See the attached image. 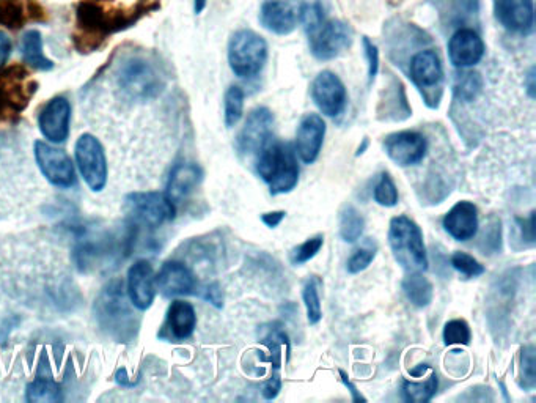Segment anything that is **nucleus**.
Wrapping results in <instances>:
<instances>
[{
    "label": "nucleus",
    "mask_w": 536,
    "mask_h": 403,
    "mask_svg": "<svg viewBox=\"0 0 536 403\" xmlns=\"http://www.w3.org/2000/svg\"><path fill=\"white\" fill-rule=\"evenodd\" d=\"M147 12L145 7H134L126 12H106L98 2L82 0L76 8V30L74 35L76 48L84 52H93L103 45L109 35L131 27L140 16Z\"/></svg>",
    "instance_id": "obj_1"
},
{
    "label": "nucleus",
    "mask_w": 536,
    "mask_h": 403,
    "mask_svg": "<svg viewBox=\"0 0 536 403\" xmlns=\"http://www.w3.org/2000/svg\"><path fill=\"white\" fill-rule=\"evenodd\" d=\"M131 304L120 281L107 284L96 298L93 314L101 331L112 341L128 344L139 334L140 318Z\"/></svg>",
    "instance_id": "obj_2"
},
{
    "label": "nucleus",
    "mask_w": 536,
    "mask_h": 403,
    "mask_svg": "<svg viewBox=\"0 0 536 403\" xmlns=\"http://www.w3.org/2000/svg\"><path fill=\"white\" fill-rule=\"evenodd\" d=\"M257 172L272 196L291 193L299 182L298 155L288 142L269 141L258 153Z\"/></svg>",
    "instance_id": "obj_3"
},
{
    "label": "nucleus",
    "mask_w": 536,
    "mask_h": 403,
    "mask_svg": "<svg viewBox=\"0 0 536 403\" xmlns=\"http://www.w3.org/2000/svg\"><path fill=\"white\" fill-rule=\"evenodd\" d=\"M117 86L129 100L147 101L158 97L166 86V79L153 60L131 56L118 67Z\"/></svg>",
    "instance_id": "obj_4"
},
{
    "label": "nucleus",
    "mask_w": 536,
    "mask_h": 403,
    "mask_svg": "<svg viewBox=\"0 0 536 403\" xmlns=\"http://www.w3.org/2000/svg\"><path fill=\"white\" fill-rule=\"evenodd\" d=\"M389 245L393 259L398 265L409 271L428 270L425 241L420 227L408 216H397L390 221Z\"/></svg>",
    "instance_id": "obj_5"
},
{
    "label": "nucleus",
    "mask_w": 536,
    "mask_h": 403,
    "mask_svg": "<svg viewBox=\"0 0 536 403\" xmlns=\"http://www.w3.org/2000/svg\"><path fill=\"white\" fill-rule=\"evenodd\" d=\"M268 60V43L252 30H239L228 43V63L238 78H255Z\"/></svg>",
    "instance_id": "obj_6"
},
{
    "label": "nucleus",
    "mask_w": 536,
    "mask_h": 403,
    "mask_svg": "<svg viewBox=\"0 0 536 403\" xmlns=\"http://www.w3.org/2000/svg\"><path fill=\"white\" fill-rule=\"evenodd\" d=\"M76 161L85 183L95 193L106 188L107 163L104 148L93 134H82L76 142Z\"/></svg>",
    "instance_id": "obj_7"
},
{
    "label": "nucleus",
    "mask_w": 536,
    "mask_h": 403,
    "mask_svg": "<svg viewBox=\"0 0 536 403\" xmlns=\"http://www.w3.org/2000/svg\"><path fill=\"white\" fill-rule=\"evenodd\" d=\"M310 51L318 60H334L353 43V30L343 21H324L309 35Z\"/></svg>",
    "instance_id": "obj_8"
},
{
    "label": "nucleus",
    "mask_w": 536,
    "mask_h": 403,
    "mask_svg": "<svg viewBox=\"0 0 536 403\" xmlns=\"http://www.w3.org/2000/svg\"><path fill=\"white\" fill-rule=\"evenodd\" d=\"M129 213L150 227H159L177 216V205L162 193H133L126 196Z\"/></svg>",
    "instance_id": "obj_9"
},
{
    "label": "nucleus",
    "mask_w": 536,
    "mask_h": 403,
    "mask_svg": "<svg viewBox=\"0 0 536 403\" xmlns=\"http://www.w3.org/2000/svg\"><path fill=\"white\" fill-rule=\"evenodd\" d=\"M274 115L268 108H257L250 112L246 123L236 137L235 147L239 156H257L272 139Z\"/></svg>",
    "instance_id": "obj_10"
},
{
    "label": "nucleus",
    "mask_w": 536,
    "mask_h": 403,
    "mask_svg": "<svg viewBox=\"0 0 536 403\" xmlns=\"http://www.w3.org/2000/svg\"><path fill=\"white\" fill-rule=\"evenodd\" d=\"M34 90L30 89L23 68L0 70V122L19 114L29 104Z\"/></svg>",
    "instance_id": "obj_11"
},
{
    "label": "nucleus",
    "mask_w": 536,
    "mask_h": 403,
    "mask_svg": "<svg viewBox=\"0 0 536 403\" xmlns=\"http://www.w3.org/2000/svg\"><path fill=\"white\" fill-rule=\"evenodd\" d=\"M34 152L41 174L45 175L49 183L59 188H71L76 183L73 163L62 148L37 141Z\"/></svg>",
    "instance_id": "obj_12"
},
{
    "label": "nucleus",
    "mask_w": 536,
    "mask_h": 403,
    "mask_svg": "<svg viewBox=\"0 0 536 403\" xmlns=\"http://www.w3.org/2000/svg\"><path fill=\"white\" fill-rule=\"evenodd\" d=\"M312 98L327 117H338L345 112L348 93L345 84L332 71H321L312 82Z\"/></svg>",
    "instance_id": "obj_13"
},
{
    "label": "nucleus",
    "mask_w": 536,
    "mask_h": 403,
    "mask_svg": "<svg viewBox=\"0 0 536 403\" xmlns=\"http://www.w3.org/2000/svg\"><path fill=\"white\" fill-rule=\"evenodd\" d=\"M428 150V142L417 131H400L389 134L384 141V152L393 163L401 167L422 163Z\"/></svg>",
    "instance_id": "obj_14"
},
{
    "label": "nucleus",
    "mask_w": 536,
    "mask_h": 403,
    "mask_svg": "<svg viewBox=\"0 0 536 403\" xmlns=\"http://www.w3.org/2000/svg\"><path fill=\"white\" fill-rule=\"evenodd\" d=\"M494 13L502 27L518 35H529L535 24L533 0H494Z\"/></svg>",
    "instance_id": "obj_15"
},
{
    "label": "nucleus",
    "mask_w": 536,
    "mask_h": 403,
    "mask_svg": "<svg viewBox=\"0 0 536 403\" xmlns=\"http://www.w3.org/2000/svg\"><path fill=\"white\" fill-rule=\"evenodd\" d=\"M324 136H326V123L321 115L307 114L302 117L294 144V152L302 163H315L323 148Z\"/></svg>",
    "instance_id": "obj_16"
},
{
    "label": "nucleus",
    "mask_w": 536,
    "mask_h": 403,
    "mask_svg": "<svg viewBox=\"0 0 536 403\" xmlns=\"http://www.w3.org/2000/svg\"><path fill=\"white\" fill-rule=\"evenodd\" d=\"M71 106L67 98H52L41 111L40 131L52 144L67 141L70 134Z\"/></svg>",
    "instance_id": "obj_17"
},
{
    "label": "nucleus",
    "mask_w": 536,
    "mask_h": 403,
    "mask_svg": "<svg viewBox=\"0 0 536 403\" xmlns=\"http://www.w3.org/2000/svg\"><path fill=\"white\" fill-rule=\"evenodd\" d=\"M483 56H485V43L475 30H458L448 41V59L453 67H475Z\"/></svg>",
    "instance_id": "obj_18"
},
{
    "label": "nucleus",
    "mask_w": 536,
    "mask_h": 403,
    "mask_svg": "<svg viewBox=\"0 0 536 403\" xmlns=\"http://www.w3.org/2000/svg\"><path fill=\"white\" fill-rule=\"evenodd\" d=\"M128 298L139 311H147L155 301V274L147 260H139L128 271Z\"/></svg>",
    "instance_id": "obj_19"
},
{
    "label": "nucleus",
    "mask_w": 536,
    "mask_h": 403,
    "mask_svg": "<svg viewBox=\"0 0 536 403\" xmlns=\"http://www.w3.org/2000/svg\"><path fill=\"white\" fill-rule=\"evenodd\" d=\"M155 282L162 295L167 298L192 295L197 289L194 273L184 263L177 262V260L164 263Z\"/></svg>",
    "instance_id": "obj_20"
},
{
    "label": "nucleus",
    "mask_w": 536,
    "mask_h": 403,
    "mask_svg": "<svg viewBox=\"0 0 536 403\" xmlns=\"http://www.w3.org/2000/svg\"><path fill=\"white\" fill-rule=\"evenodd\" d=\"M409 76L422 92L423 90L430 92V90L441 89L444 68H442V62L437 56V52L433 49L417 52L409 63Z\"/></svg>",
    "instance_id": "obj_21"
},
{
    "label": "nucleus",
    "mask_w": 536,
    "mask_h": 403,
    "mask_svg": "<svg viewBox=\"0 0 536 403\" xmlns=\"http://www.w3.org/2000/svg\"><path fill=\"white\" fill-rule=\"evenodd\" d=\"M299 13L290 0H266L261 5L260 23L276 35H290L298 26Z\"/></svg>",
    "instance_id": "obj_22"
},
{
    "label": "nucleus",
    "mask_w": 536,
    "mask_h": 403,
    "mask_svg": "<svg viewBox=\"0 0 536 403\" xmlns=\"http://www.w3.org/2000/svg\"><path fill=\"white\" fill-rule=\"evenodd\" d=\"M445 232L456 241H469L478 232V210L469 200H461L442 221Z\"/></svg>",
    "instance_id": "obj_23"
},
{
    "label": "nucleus",
    "mask_w": 536,
    "mask_h": 403,
    "mask_svg": "<svg viewBox=\"0 0 536 403\" xmlns=\"http://www.w3.org/2000/svg\"><path fill=\"white\" fill-rule=\"evenodd\" d=\"M202 180V167L194 163L177 164L170 174L166 196L177 205L180 200L186 199Z\"/></svg>",
    "instance_id": "obj_24"
},
{
    "label": "nucleus",
    "mask_w": 536,
    "mask_h": 403,
    "mask_svg": "<svg viewBox=\"0 0 536 403\" xmlns=\"http://www.w3.org/2000/svg\"><path fill=\"white\" fill-rule=\"evenodd\" d=\"M167 330L177 341H186L194 334L197 315L194 306L186 301H173L167 311Z\"/></svg>",
    "instance_id": "obj_25"
},
{
    "label": "nucleus",
    "mask_w": 536,
    "mask_h": 403,
    "mask_svg": "<svg viewBox=\"0 0 536 403\" xmlns=\"http://www.w3.org/2000/svg\"><path fill=\"white\" fill-rule=\"evenodd\" d=\"M41 7L27 5V0H0V24L8 29H19L30 19H40Z\"/></svg>",
    "instance_id": "obj_26"
},
{
    "label": "nucleus",
    "mask_w": 536,
    "mask_h": 403,
    "mask_svg": "<svg viewBox=\"0 0 536 403\" xmlns=\"http://www.w3.org/2000/svg\"><path fill=\"white\" fill-rule=\"evenodd\" d=\"M404 295L414 304L415 307L430 306L433 303L434 287L431 284L430 279L423 276L422 271H415V273L408 274L406 278L401 282Z\"/></svg>",
    "instance_id": "obj_27"
},
{
    "label": "nucleus",
    "mask_w": 536,
    "mask_h": 403,
    "mask_svg": "<svg viewBox=\"0 0 536 403\" xmlns=\"http://www.w3.org/2000/svg\"><path fill=\"white\" fill-rule=\"evenodd\" d=\"M24 62L35 70L49 71L54 68V62L49 60L43 52V38L38 30H29L21 43Z\"/></svg>",
    "instance_id": "obj_28"
},
{
    "label": "nucleus",
    "mask_w": 536,
    "mask_h": 403,
    "mask_svg": "<svg viewBox=\"0 0 536 403\" xmlns=\"http://www.w3.org/2000/svg\"><path fill=\"white\" fill-rule=\"evenodd\" d=\"M338 226H340V237L345 243H356L360 240L365 229V219L353 205H345L340 211L338 218Z\"/></svg>",
    "instance_id": "obj_29"
},
{
    "label": "nucleus",
    "mask_w": 536,
    "mask_h": 403,
    "mask_svg": "<svg viewBox=\"0 0 536 403\" xmlns=\"http://www.w3.org/2000/svg\"><path fill=\"white\" fill-rule=\"evenodd\" d=\"M437 388H439V380H437V375L431 372L430 377L425 378V381L404 380L401 385V394L406 402L425 403L430 402L436 396Z\"/></svg>",
    "instance_id": "obj_30"
},
{
    "label": "nucleus",
    "mask_w": 536,
    "mask_h": 403,
    "mask_svg": "<svg viewBox=\"0 0 536 403\" xmlns=\"http://www.w3.org/2000/svg\"><path fill=\"white\" fill-rule=\"evenodd\" d=\"M62 397V388L52 378L38 377L26 389V399L30 403H56Z\"/></svg>",
    "instance_id": "obj_31"
},
{
    "label": "nucleus",
    "mask_w": 536,
    "mask_h": 403,
    "mask_svg": "<svg viewBox=\"0 0 536 403\" xmlns=\"http://www.w3.org/2000/svg\"><path fill=\"white\" fill-rule=\"evenodd\" d=\"M323 281L318 276H312L309 281L305 282L302 290V300H304L305 311H307V320L310 325L320 323L323 318V309H321L320 290Z\"/></svg>",
    "instance_id": "obj_32"
},
{
    "label": "nucleus",
    "mask_w": 536,
    "mask_h": 403,
    "mask_svg": "<svg viewBox=\"0 0 536 403\" xmlns=\"http://www.w3.org/2000/svg\"><path fill=\"white\" fill-rule=\"evenodd\" d=\"M224 109L227 128H233V126L238 125L244 114V92L241 87L232 86L227 90Z\"/></svg>",
    "instance_id": "obj_33"
},
{
    "label": "nucleus",
    "mask_w": 536,
    "mask_h": 403,
    "mask_svg": "<svg viewBox=\"0 0 536 403\" xmlns=\"http://www.w3.org/2000/svg\"><path fill=\"white\" fill-rule=\"evenodd\" d=\"M299 21L304 26L307 35L315 32L326 21V10L321 0H307L299 10Z\"/></svg>",
    "instance_id": "obj_34"
},
{
    "label": "nucleus",
    "mask_w": 536,
    "mask_h": 403,
    "mask_svg": "<svg viewBox=\"0 0 536 403\" xmlns=\"http://www.w3.org/2000/svg\"><path fill=\"white\" fill-rule=\"evenodd\" d=\"M480 249L483 254H497L502 251V222L497 216H491L481 233Z\"/></svg>",
    "instance_id": "obj_35"
},
{
    "label": "nucleus",
    "mask_w": 536,
    "mask_h": 403,
    "mask_svg": "<svg viewBox=\"0 0 536 403\" xmlns=\"http://www.w3.org/2000/svg\"><path fill=\"white\" fill-rule=\"evenodd\" d=\"M376 252H378V246H376L375 241H365L364 245L357 248L353 252V256L349 257L348 263H346L348 273L359 274L367 270L371 262L375 260Z\"/></svg>",
    "instance_id": "obj_36"
},
{
    "label": "nucleus",
    "mask_w": 536,
    "mask_h": 403,
    "mask_svg": "<svg viewBox=\"0 0 536 403\" xmlns=\"http://www.w3.org/2000/svg\"><path fill=\"white\" fill-rule=\"evenodd\" d=\"M521 374H519V383L525 391H532L536 386V358L535 347L527 345L522 348L521 352Z\"/></svg>",
    "instance_id": "obj_37"
},
{
    "label": "nucleus",
    "mask_w": 536,
    "mask_h": 403,
    "mask_svg": "<svg viewBox=\"0 0 536 403\" xmlns=\"http://www.w3.org/2000/svg\"><path fill=\"white\" fill-rule=\"evenodd\" d=\"M373 197L375 202L381 207L393 208L398 204V189L397 185L393 183L392 177L387 172L379 177L378 183H376L375 189H373Z\"/></svg>",
    "instance_id": "obj_38"
},
{
    "label": "nucleus",
    "mask_w": 536,
    "mask_h": 403,
    "mask_svg": "<svg viewBox=\"0 0 536 403\" xmlns=\"http://www.w3.org/2000/svg\"><path fill=\"white\" fill-rule=\"evenodd\" d=\"M450 263H452V267L455 268L459 274H463L464 278L467 279L480 278L481 274L486 273V268L483 267L474 256L467 254V252H453Z\"/></svg>",
    "instance_id": "obj_39"
},
{
    "label": "nucleus",
    "mask_w": 536,
    "mask_h": 403,
    "mask_svg": "<svg viewBox=\"0 0 536 403\" xmlns=\"http://www.w3.org/2000/svg\"><path fill=\"white\" fill-rule=\"evenodd\" d=\"M481 87H483V81H481L480 74L467 71V73L461 74L456 81V97L459 100L474 101L478 97V93L481 92Z\"/></svg>",
    "instance_id": "obj_40"
},
{
    "label": "nucleus",
    "mask_w": 536,
    "mask_h": 403,
    "mask_svg": "<svg viewBox=\"0 0 536 403\" xmlns=\"http://www.w3.org/2000/svg\"><path fill=\"white\" fill-rule=\"evenodd\" d=\"M445 345H469L472 341L469 325L464 320H450L445 325L444 334Z\"/></svg>",
    "instance_id": "obj_41"
},
{
    "label": "nucleus",
    "mask_w": 536,
    "mask_h": 403,
    "mask_svg": "<svg viewBox=\"0 0 536 403\" xmlns=\"http://www.w3.org/2000/svg\"><path fill=\"white\" fill-rule=\"evenodd\" d=\"M323 245V235H316V237L309 238V240L304 241L302 245L296 246V248L291 251V263H293V265H304V263L310 262V260L321 251Z\"/></svg>",
    "instance_id": "obj_42"
},
{
    "label": "nucleus",
    "mask_w": 536,
    "mask_h": 403,
    "mask_svg": "<svg viewBox=\"0 0 536 403\" xmlns=\"http://www.w3.org/2000/svg\"><path fill=\"white\" fill-rule=\"evenodd\" d=\"M365 57L368 60V82L375 81L379 71V52L375 43L370 38L364 37Z\"/></svg>",
    "instance_id": "obj_43"
},
{
    "label": "nucleus",
    "mask_w": 536,
    "mask_h": 403,
    "mask_svg": "<svg viewBox=\"0 0 536 403\" xmlns=\"http://www.w3.org/2000/svg\"><path fill=\"white\" fill-rule=\"evenodd\" d=\"M518 222L519 233L527 245H535V211L530 213L529 218L516 219Z\"/></svg>",
    "instance_id": "obj_44"
},
{
    "label": "nucleus",
    "mask_w": 536,
    "mask_h": 403,
    "mask_svg": "<svg viewBox=\"0 0 536 403\" xmlns=\"http://www.w3.org/2000/svg\"><path fill=\"white\" fill-rule=\"evenodd\" d=\"M280 389H282V378L276 372L263 386V397L266 400L276 399L279 396Z\"/></svg>",
    "instance_id": "obj_45"
},
{
    "label": "nucleus",
    "mask_w": 536,
    "mask_h": 403,
    "mask_svg": "<svg viewBox=\"0 0 536 403\" xmlns=\"http://www.w3.org/2000/svg\"><path fill=\"white\" fill-rule=\"evenodd\" d=\"M203 292H205L203 293V298H205L206 301H210L213 306H224V298H222V292L221 289H219V285L210 284L208 287H205Z\"/></svg>",
    "instance_id": "obj_46"
},
{
    "label": "nucleus",
    "mask_w": 536,
    "mask_h": 403,
    "mask_svg": "<svg viewBox=\"0 0 536 403\" xmlns=\"http://www.w3.org/2000/svg\"><path fill=\"white\" fill-rule=\"evenodd\" d=\"M10 54H12V40L0 30V67H4Z\"/></svg>",
    "instance_id": "obj_47"
},
{
    "label": "nucleus",
    "mask_w": 536,
    "mask_h": 403,
    "mask_svg": "<svg viewBox=\"0 0 536 403\" xmlns=\"http://www.w3.org/2000/svg\"><path fill=\"white\" fill-rule=\"evenodd\" d=\"M285 215H287L285 211H271V213H265V215L261 216V221H263V224H266V226L274 229V227L279 226L280 222L283 221Z\"/></svg>",
    "instance_id": "obj_48"
},
{
    "label": "nucleus",
    "mask_w": 536,
    "mask_h": 403,
    "mask_svg": "<svg viewBox=\"0 0 536 403\" xmlns=\"http://www.w3.org/2000/svg\"><path fill=\"white\" fill-rule=\"evenodd\" d=\"M340 377H342L343 385H345L346 388L349 389V392L353 394L354 402H360V400H365V397L362 396L359 391H357L356 386H354L353 383L349 381V377L348 375H346L345 370H340Z\"/></svg>",
    "instance_id": "obj_49"
},
{
    "label": "nucleus",
    "mask_w": 536,
    "mask_h": 403,
    "mask_svg": "<svg viewBox=\"0 0 536 403\" xmlns=\"http://www.w3.org/2000/svg\"><path fill=\"white\" fill-rule=\"evenodd\" d=\"M527 92H529L530 98H535V68L530 70V73L527 74Z\"/></svg>",
    "instance_id": "obj_50"
},
{
    "label": "nucleus",
    "mask_w": 536,
    "mask_h": 403,
    "mask_svg": "<svg viewBox=\"0 0 536 403\" xmlns=\"http://www.w3.org/2000/svg\"><path fill=\"white\" fill-rule=\"evenodd\" d=\"M206 2H208V0H194V10L197 15H200V13L205 10Z\"/></svg>",
    "instance_id": "obj_51"
},
{
    "label": "nucleus",
    "mask_w": 536,
    "mask_h": 403,
    "mask_svg": "<svg viewBox=\"0 0 536 403\" xmlns=\"http://www.w3.org/2000/svg\"><path fill=\"white\" fill-rule=\"evenodd\" d=\"M368 147V139H365L364 145L362 147H359V150H357V155H362V153L365 152V148Z\"/></svg>",
    "instance_id": "obj_52"
},
{
    "label": "nucleus",
    "mask_w": 536,
    "mask_h": 403,
    "mask_svg": "<svg viewBox=\"0 0 536 403\" xmlns=\"http://www.w3.org/2000/svg\"><path fill=\"white\" fill-rule=\"evenodd\" d=\"M93 2H98V0H93Z\"/></svg>",
    "instance_id": "obj_53"
}]
</instances>
